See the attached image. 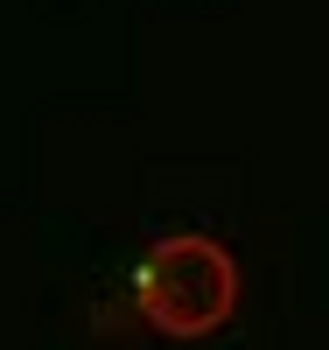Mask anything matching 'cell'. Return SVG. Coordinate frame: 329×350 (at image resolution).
Instances as JSON below:
<instances>
[{
    "mask_svg": "<svg viewBox=\"0 0 329 350\" xmlns=\"http://www.w3.org/2000/svg\"><path fill=\"white\" fill-rule=\"evenodd\" d=\"M133 308H140V323L161 329L168 343L218 336L238 315V259L211 231H168L133 267Z\"/></svg>",
    "mask_w": 329,
    "mask_h": 350,
    "instance_id": "obj_1",
    "label": "cell"
}]
</instances>
